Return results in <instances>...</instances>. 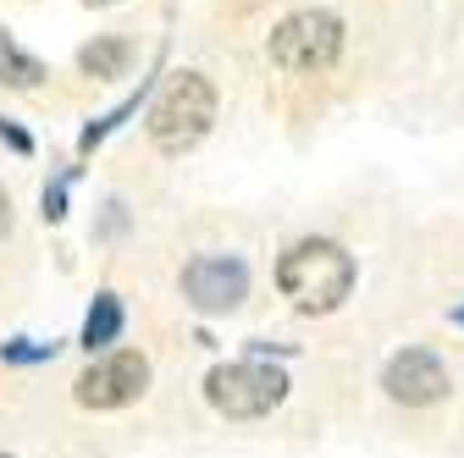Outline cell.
<instances>
[{
  "instance_id": "obj_10",
  "label": "cell",
  "mask_w": 464,
  "mask_h": 458,
  "mask_svg": "<svg viewBox=\"0 0 464 458\" xmlns=\"http://www.w3.org/2000/svg\"><path fill=\"white\" fill-rule=\"evenodd\" d=\"M44 78V67L34 62V55H23L6 33H0V83H12V89H34Z\"/></svg>"
},
{
  "instance_id": "obj_5",
  "label": "cell",
  "mask_w": 464,
  "mask_h": 458,
  "mask_svg": "<svg viewBox=\"0 0 464 458\" xmlns=\"http://www.w3.org/2000/svg\"><path fill=\"white\" fill-rule=\"evenodd\" d=\"M144 386H150V359L133 354V348H122V354L94 359L78 376V404L83 409H122V404H133Z\"/></svg>"
},
{
  "instance_id": "obj_12",
  "label": "cell",
  "mask_w": 464,
  "mask_h": 458,
  "mask_svg": "<svg viewBox=\"0 0 464 458\" xmlns=\"http://www.w3.org/2000/svg\"><path fill=\"white\" fill-rule=\"evenodd\" d=\"M453 320H459V326H464V310H453Z\"/></svg>"
},
{
  "instance_id": "obj_3",
  "label": "cell",
  "mask_w": 464,
  "mask_h": 458,
  "mask_svg": "<svg viewBox=\"0 0 464 458\" xmlns=\"http://www.w3.org/2000/svg\"><path fill=\"white\" fill-rule=\"evenodd\" d=\"M282 392H287V376L271 370V365H216L205 376V397H210V409L227 415V420H260L282 404Z\"/></svg>"
},
{
  "instance_id": "obj_2",
  "label": "cell",
  "mask_w": 464,
  "mask_h": 458,
  "mask_svg": "<svg viewBox=\"0 0 464 458\" xmlns=\"http://www.w3.org/2000/svg\"><path fill=\"white\" fill-rule=\"evenodd\" d=\"M210 122H216V89L199 72H178L150 105V144L160 155H183L210 133Z\"/></svg>"
},
{
  "instance_id": "obj_13",
  "label": "cell",
  "mask_w": 464,
  "mask_h": 458,
  "mask_svg": "<svg viewBox=\"0 0 464 458\" xmlns=\"http://www.w3.org/2000/svg\"><path fill=\"white\" fill-rule=\"evenodd\" d=\"M100 6H111V0H100Z\"/></svg>"
},
{
  "instance_id": "obj_11",
  "label": "cell",
  "mask_w": 464,
  "mask_h": 458,
  "mask_svg": "<svg viewBox=\"0 0 464 458\" xmlns=\"http://www.w3.org/2000/svg\"><path fill=\"white\" fill-rule=\"evenodd\" d=\"M12 233V199H6V188H0V238Z\"/></svg>"
},
{
  "instance_id": "obj_6",
  "label": "cell",
  "mask_w": 464,
  "mask_h": 458,
  "mask_svg": "<svg viewBox=\"0 0 464 458\" xmlns=\"http://www.w3.org/2000/svg\"><path fill=\"white\" fill-rule=\"evenodd\" d=\"M183 293H188V304L205 310V315L238 310L244 293H249V271H244V260H232V254H199V260H188V271H183Z\"/></svg>"
},
{
  "instance_id": "obj_1",
  "label": "cell",
  "mask_w": 464,
  "mask_h": 458,
  "mask_svg": "<svg viewBox=\"0 0 464 458\" xmlns=\"http://www.w3.org/2000/svg\"><path fill=\"white\" fill-rule=\"evenodd\" d=\"M276 288L304 315H332L348 293H354V254L343 243H332V238H299L276 260Z\"/></svg>"
},
{
  "instance_id": "obj_14",
  "label": "cell",
  "mask_w": 464,
  "mask_h": 458,
  "mask_svg": "<svg viewBox=\"0 0 464 458\" xmlns=\"http://www.w3.org/2000/svg\"><path fill=\"white\" fill-rule=\"evenodd\" d=\"M0 458H12V453H0Z\"/></svg>"
},
{
  "instance_id": "obj_8",
  "label": "cell",
  "mask_w": 464,
  "mask_h": 458,
  "mask_svg": "<svg viewBox=\"0 0 464 458\" xmlns=\"http://www.w3.org/2000/svg\"><path fill=\"white\" fill-rule=\"evenodd\" d=\"M128 62H133L128 39H94V44L78 55V67H83L89 78H122V72H128Z\"/></svg>"
},
{
  "instance_id": "obj_7",
  "label": "cell",
  "mask_w": 464,
  "mask_h": 458,
  "mask_svg": "<svg viewBox=\"0 0 464 458\" xmlns=\"http://www.w3.org/2000/svg\"><path fill=\"white\" fill-rule=\"evenodd\" d=\"M387 397H398V404H410V409H426L437 404V397L448 392V370L431 348H403L387 359V376H382Z\"/></svg>"
},
{
  "instance_id": "obj_4",
  "label": "cell",
  "mask_w": 464,
  "mask_h": 458,
  "mask_svg": "<svg viewBox=\"0 0 464 458\" xmlns=\"http://www.w3.org/2000/svg\"><path fill=\"white\" fill-rule=\"evenodd\" d=\"M343 50V23L332 12H294L271 28V62L282 72H326Z\"/></svg>"
},
{
  "instance_id": "obj_9",
  "label": "cell",
  "mask_w": 464,
  "mask_h": 458,
  "mask_svg": "<svg viewBox=\"0 0 464 458\" xmlns=\"http://www.w3.org/2000/svg\"><path fill=\"white\" fill-rule=\"evenodd\" d=\"M116 331H122V304H116V293H100L83 320V348H105V342H116Z\"/></svg>"
}]
</instances>
